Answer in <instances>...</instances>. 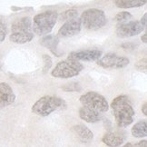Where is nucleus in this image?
I'll return each instance as SVG.
<instances>
[{
    "label": "nucleus",
    "instance_id": "cd10ccee",
    "mask_svg": "<svg viewBox=\"0 0 147 147\" xmlns=\"http://www.w3.org/2000/svg\"><path fill=\"white\" fill-rule=\"evenodd\" d=\"M142 112H143V114L146 116L147 115V103L145 102V103L143 105V107H142Z\"/></svg>",
    "mask_w": 147,
    "mask_h": 147
},
{
    "label": "nucleus",
    "instance_id": "a211bd4d",
    "mask_svg": "<svg viewBox=\"0 0 147 147\" xmlns=\"http://www.w3.org/2000/svg\"><path fill=\"white\" fill-rule=\"evenodd\" d=\"M131 133L134 137L143 138L146 137L147 135V121L142 120L139 121L131 129Z\"/></svg>",
    "mask_w": 147,
    "mask_h": 147
},
{
    "label": "nucleus",
    "instance_id": "bb28decb",
    "mask_svg": "<svg viewBox=\"0 0 147 147\" xmlns=\"http://www.w3.org/2000/svg\"><path fill=\"white\" fill-rule=\"evenodd\" d=\"M132 146H140V147H146L147 146V141L146 140H144V141H141L138 144H132Z\"/></svg>",
    "mask_w": 147,
    "mask_h": 147
},
{
    "label": "nucleus",
    "instance_id": "a878e982",
    "mask_svg": "<svg viewBox=\"0 0 147 147\" xmlns=\"http://www.w3.org/2000/svg\"><path fill=\"white\" fill-rule=\"evenodd\" d=\"M136 47H137V45H135L134 43H125V44H123L121 46V47L123 48L124 50H134Z\"/></svg>",
    "mask_w": 147,
    "mask_h": 147
},
{
    "label": "nucleus",
    "instance_id": "423d86ee",
    "mask_svg": "<svg viewBox=\"0 0 147 147\" xmlns=\"http://www.w3.org/2000/svg\"><path fill=\"white\" fill-rule=\"evenodd\" d=\"M79 101L83 106L96 111L99 113H105L109 109V105L107 100L97 92H87L81 95Z\"/></svg>",
    "mask_w": 147,
    "mask_h": 147
},
{
    "label": "nucleus",
    "instance_id": "6ab92c4d",
    "mask_svg": "<svg viewBox=\"0 0 147 147\" xmlns=\"http://www.w3.org/2000/svg\"><path fill=\"white\" fill-rule=\"evenodd\" d=\"M147 0H115V4L119 8L140 7L146 4Z\"/></svg>",
    "mask_w": 147,
    "mask_h": 147
},
{
    "label": "nucleus",
    "instance_id": "c756f323",
    "mask_svg": "<svg viewBox=\"0 0 147 147\" xmlns=\"http://www.w3.org/2000/svg\"><path fill=\"white\" fill-rule=\"evenodd\" d=\"M146 37H147V34L145 33V34H144V36H142V38H141V39H142V41H143L144 44H146V42H147V39H146Z\"/></svg>",
    "mask_w": 147,
    "mask_h": 147
},
{
    "label": "nucleus",
    "instance_id": "7ed1b4c3",
    "mask_svg": "<svg viewBox=\"0 0 147 147\" xmlns=\"http://www.w3.org/2000/svg\"><path fill=\"white\" fill-rule=\"evenodd\" d=\"M84 69V65L79 61L67 57L59 62L51 72V76L55 78L67 79L78 76Z\"/></svg>",
    "mask_w": 147,
    "mask_h": 147
},
{
    "label": "nucleus",
    "instance_id": "dca6fc26",
    "mask_svg": "<svg viewBox=\"0 0 147 147\" xmlns=\"http://www.w3.org/2000/svg\"><path fill=\"white\" fill-rule=\"evenodd\" d=\"M12 33L14 32H22V31H32V19L30 18H22L18 20L15 21L12 27H11Z\"/></svg>",
    "mask_w": 147,
    "mask_h": 147
},
{
    "label": "nucleus",
    "instance_id": "f8f14e48",
    "mask_svg": "<svg viewBox=\"0 0 147 147\" xmlns=\"http://www.w3.org/2000/svg\"><path fill=\"white\" fill-rule=\"evenodd\" d=\"M71 131L81 143L89 144L94 139L93 132L84 124H76L71 128Z\"/></svg>",
    "mask_w": 147,
    "mask_h": 147
},
{
    "label": "nucleus",
    "instance_id": "c85d7f7f",
    "mask_svg": "<svg viewBox=\"0 0 147 147\" xmlns=\"http://www.w3.org/2000/svg\"><path fill=\"white\" fill-rule=\"evenodd\" d=\"M140 23L142 24L144 27L146 26V14L144 15V16H143L142 19H141V21H140Z\"/></svg>",
    "mask_w": 147,
    "mask_h": 147
},
{
    "label": "nucleus",
    "instance_id": "1a4fd4ad",
    "mask_svg": "<svg viewBox=\"0 0 147 147\" xmlns=\"http://www.w3.org/2000/svg\"><path fill=\"white\" fill-rule=\"evenodd\" d=\"M81 27H82L81 19L78 18V16L75 18H72L70 20H67L58 30V36L63 38L74 36L80 33Z\"/></svg>",
    "mask_w": 147,
    "mask_h": 147
},
{
    "label": "nucleus",
    "instance_id": "6e6552de",
    "mask_svg": "<svg viewBox=\"0 0 147 147\" xmlns=\"http://www.w3.org/2000/svg\"><path fill=\"white\" fill-rule=\"evenodd\" d=\"M144 29V26L140 23V21H130L119 23L116 26L115 33L117 36L122 38L132 37L139 35Z\"/></svg>",
    "mask_w": 147,
    "mask_h": 147
},
{
    "label": "nucleus",
    "instance_id": "393cba45",
    "mask_svg": "<svg viewBox=\"0 0 147 147\" xmlns=\"http://www.w3.org/2000/svg\"><path fill=\"white\" fill-rule=\"evenodd\" d=\"M135 67L139 70V71H144V73L146 72V59L140 60L138 63L135 65Z\"/></svg>",
    "mask_w": 147,
    "mask_h": 147
},
{
    "label": "nucleus",
    "instance_id": "4468645a",
    "mask_svg": "<svg viewBox=\"0 0 147 147\" xmlns=\"http://www.w3.org/2000/svg\"><path fill=\"white\" fill-rule=\"evenodd\" d=\"M79 116L82 120H84L86 123H97L102 119V113L94 111L87 108V107L82 106L79 109Z\"/></svg>",
    "mask_w": 147,
    "mask_h": 147
},
{
    "label": "nucleus",
    "instance_id": "f257e3e1",
    "mask_svg": "<svg viewBox=\"0 0 147 147\" xmlns=\"http://www.w3.org/2000/svg\"><path fill=\"white\" fill-rule=\"evenodd\" d=\"M110 106L118 127L125 128L134 122L135 111L128 95H118L113 100Z\"/></svg>",
    "mask_w": 147,
    "mask_h": 147
},
{
    "label": "nucleus",
    "instance_id": "2eb2a0df",
    "mask_svg": "<svg viewBox=\"0 0 147 147\" xmlns=\"http://www.w3.org/2000/svg\"><path fill=\"white\" fill-rule=\"evenodd\" d=\"M40 44L43 47L49 49L53 54L56 56H61L62 53L58 51V44H59V38L58 36H47L41 39Z\"/></svg>",
    "mask_w": 147,
    "mask_h": 147
},
{
    "label": "nucleus",
    "instance_id": "9b49d317",
    "mask_svg": "<svg viewBox=\"0 0 147 147\" xmlns=\"http://www.w3.org/2000/svg\"><path fill=\"white\" fill-rule=\"evenodd\" d=\"M16 100V94L8 84L0 83V108L12 105Z\"/></svg>",
    "mask_w": 147,
    "mask_h": 147
},
{
    "label": "nucleus",
    "instance_id": "412c9836",
    "mask_svg": "<svg viewBox=\"0 0 147 147\" xmlns=\"http://www.w3.org/2000/svg\"><path fill=\"white\" fill-rule=\"evenodd\" d=\"M132 18H133L132 15L129 12L123 11V12H120L115 16V20L116 22H118V23H124V22H127L130 19H132Z\"/></svg>",
    "mask_w": 147,
    "mask_h": 147
},
{
    "label": "nucleus",
    "instance_id": "9d476101",
    "mask_svg": "<svg viewBox=\"0 0 147 147\" xmlns=\"http://www.w3.org/2000/svg\"><path fill=\"white\" fill-rule=\"evenodd\" d=\"M102 55V52L97 49H86L80 51H74L68 55L69 58L77 61H96Z\"/></svg>",
    "mask_w": 147,
    "mask_h": 147
},
{
    "label": "nucleus",
    "instance_id": "5701e85b",
    "mask_svg": "<svg viewBox=\"0 0 147 147\" xmlns=\"http://www.w3.org/2000/svg\"><path fill=\"white\" fill-rule=\"evenodd\" d=\"M43 60H44V63H45L44 73H47L51 68V65H52V58H51L48 55H44Z\"/></svg>",
    "mask_w": 147,
    "mask_h": 147
},
{
    "label": "nucleus",
    "instance_id": "aec40b11",
    "mask_svg": "<svg viewBox=\"0 0 147 147\" xmlns=\"http://www.w3.org/2000/svg\"><path fill=\"white\" fill-rule=\"evenodd\" d=\"M78 16V12L77 10L76 9H69V10H66L65 12H64L63 14L61 15L60 18L62 21H67V20H70L72 18H75Z\"/></svg>",
    "mask_w": 147,
    "mask_h": 147
},
{
    "label": "nucleus",
    "instance_id": "b1692460",
    "mask_svg": "<svg viewBox=\"0 0 147 147\" xmlns=\"http://www.w3.org/2000/svg\"><path fill=\"white\" fill-rule=\"evenodd\" d=\"M7 26L0 20V42H3L5 40V36H7Z\"/></svg>",
    "mask_w": 147,
    "mask_h": 147
},
{
    "label": "nucleus",
    "instance_id": "f3484780",
    "mask_svg": "<svg viewBox=\"0 0 147 147\" xmlns=\"http://www.w3.org/2000/svg\"><path fill=\"white\" fill-rule=\"evenodd\" d=\"M34 37L33 32L22 31V32H14L10 35L9 39L11 42L16 44H26L30 42Z\"/></svg>",
    "mask_w": 147,
    "mask_h": 147
},
{
    "label": "nucleus",
    "instance_id": "f03ea898",
    "mask_svg": "<svg viewBox=\"0 0 147 147\" xmlns=\"http://www.w3.org/2000/svg\"><path fill=\"white\" fill-rule=\"evenodd\" d=\"M58 15L55 11H46L34 16L32 30L38 36H47L53 30Z\"/></svg>",
    "mask_w": 147,
    "mask_h": 147
},
{
    "label": "nucleus",
    "instance_id": "39448f33",
    "mask_svg": "<svg viewBox=\"0 0 147 147\" xmlns=\"http://www.w3.org/2000/svg\"><path fill=\"white\" fill-rule=\"evenodd\" d=\"M81 23L88 30H99L103 28L106 23V16L103 10L97 8H90L81 15Z\"/></svg>",
    "mask_w": 147,
    "mask_h": 147
},
{
    "label": "nucleus",
    "instance_id": "20e7f679",
    "mask_svg": "<svg viewBox=\"0 0 147 147\" xmlns=\"http://www.w3.org/2000/svg\"><path fill=\"white\" fill-rule=\"evenodd\" d=\"M65 105L63 99L55 95H46L38 99L32 106V112L39 116H48L53 112L62 108Z\"/></svg>",
    "mask_w": 147,
    "mask_h": 147
},
{
    "label": "nucleus",
    "instance_id": "4be33fe9",
    "mask_svg": "<svg viewBox=\"0 0 147 147\" xmlns=\"http://www.w3.org/2000/svg\"><path fill=\"white\" fill-rule=\"evenodd\" d=\"M63 89L66 92H76L81 90V87L79 86V84L77 83H71V84H66L63 87Z\"/></svg>",
    "mask_w": 147,
    "mask_h": 147
},
{
    "label": "nucleus",
    "instance_id": "0eeeda50",
    "mask_svg": "<svg viewBox=\"0 0 147 147\" xmlns=\"http://www.w3.org/2000/svg\"><path fill=\"white\" fill-rule=\"evenodd\" d=\"M97 65L106 69H121L130 64V60L125 56H120L116 54H107L104 57L99 58Z\"/></svg>",
    "mask_w": 147,
    "mask_h": 147
},
{
    "label": "nucleus",
    "instance_id": "ddd939ff",
    "mask_svg": "<svg viewBox=\"0 0 147 147\" xmlns=\"http://www.w3.org/2000/svg\"><path fill=\"white\" fill-rule=\"evenodd\" d=\"M124 140H125V136L123 134L119 132H108L102 138V142L107 146L115 147L122 145Z\"/></svg>",
    "mask_w": 147,
    "mask_h": 147
}]
</instances>
